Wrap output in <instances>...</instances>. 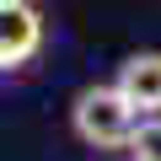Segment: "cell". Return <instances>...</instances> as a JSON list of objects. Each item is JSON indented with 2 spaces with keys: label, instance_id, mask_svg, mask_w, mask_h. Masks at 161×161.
<instances>
[{
  "label": "cell",
  "instance_id": "7a4b0ae2",
  "mask_svg": "<svg viewBox=\"0 0 161 161\" xmlns=\"http://www.w3.org/2000/svg\"><path fill=\"white\" fill-rule=\"evenodd\" d=\"M43 54V11L32 0H0V75L27 70Z\"/></svg>",
  "mask_w": 161,
  "mask_h": 161
},
{
  "label": "cell",
  "instance_id": "6da1fadb",
  "mask_svg": "<svg viewBox=\"0 0 161 161\" xmlns=\"http://www.w3.org/2000/svg\"><path fill=\"white\" fill-rule=\"evenodd\" d=\"M70 129L92 150H129V140L140 129V113L129 108V97L118 86H80L75 102H70Z\"/></svg>",
  "mask_w": 161,
  "mask_h": 161
},
{
  "label": "cell",
  "instance_id": "277c9868",
  "mask_svg": "<svg viewBox=\"0 0 161 161\" xmlns=\"http://www.w3.org/2000/svg\"><path fill=\"white\" fill-rule=\"evenodd\" d=\"M129 161H161V118H140L129 140Z\"/></svg>",
  "mask_w": 161,
  "mask_h": 161
},
{
  "label": "cell",
  "instance_id": "3957f363",
  "mask_svg": "<svg viewBox=\"0 0 161 161\" xmlns=\"http://www.w3.org/2000/svg\"><path fill=\"white\" fill-rule=\"evenodd\" d=\"M113 86L129 97V108L140 118H161V48H140L118 64V80Z\"/></svg>",
  "mask_w": 161,
  "mask_h": 161
}]
</instances>
